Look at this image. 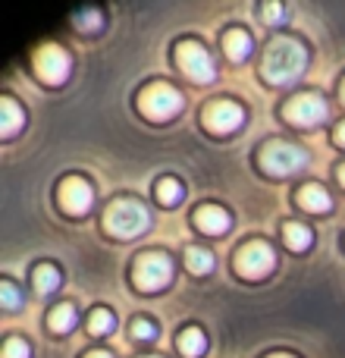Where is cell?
<instances>
[{"label":"cell","mask_w":345,"mask_h":358,"mask_svg":"<svg viewBox=\"0 0 345 358\" xmlns=\"http://www.w3.org/2000/svg\"><path fill=\"white\" fill-rule=\"evenodd\" d=\"M304 66H308V50H304L302 41H295V38H277V41H270V48H267V54H264L267 82L286 85V82L295 79Z\"/></svg>","instance_id":"6da1fadb"},{"label":"cell","mask_w":345,"mask_h":358,"mask_svg":"<svg viewBox=\"0 0 345 358\" xmlns=\"http://www.w3.org/2000/svg\"><path fill=\"white\" fill-rule=\"evenodd\" d=\"M148 220H151L148 208H145L142 201H135V198H119V201H113L104 217L107 229H110L113 236H119V239H132V236L145 233Z\"/></svg>","instance_id":"7a4b0ae2"},{"label":"cell","mask_w":345,"mask_h":358,"mask_svg":"<svg viewBox=\"0 0 345 358\" xmlns=\"http://www.w3.org/2000/svg\"><path fill=\"white\" fill-rule=\"evenodd\" d=\"M138 110L148 120H170L172 113L182 110V94L167 82H154V85L142 88L138 94Z\"/></svg>","instance_id":"3957f363"},{"label":"cell","mask_w":345,"mask_h":358,"mask_svg":"<svg viewBox=\"0 0 345 358\" xmlns=\"http://www.w3.org/2000/svg\"><path fill=\"white\" fill-rule=\"evenodd\" d=\"M304 164H308V155L292 142H267L264 148H260V167H264L267 173L289 176V173H295V170H302Z\"/></svg>","instance_id":"277c9868"},{"label":"cell","mask_w":345,"mask_h":358,"mask_svg":"<svg viewBox=\"0 0 345 358\" xmlns=\"http://www.w3.org/2000/svg\"><path fill=\"white\" fill-rule=\"evenodd\" d=\"M172 280V261L170 255L163 252H145L142 258L135 261V286L145 292L163 289Z\"/></svg>","instance_id":"5b68a950"},{"label":"cell","mask_w":345,"mask_h":358,"mask_svg":"<svg viewBox=\"0 0 345 358\" xmlns=\"http://www.w3.org/2000/svg\"><path fill=\"white\" fill-rule=\"evenodd\" d=\"M273 264H277V255H273V248L260 239L245 242V245L239 248V255H235V267H239V273L248 280L267 277V273L273 271Z\"/></svg>","instance_id":"8992f818"},{"label":"cell","mask_w":345,"mask_h":358,"mask_svg":"<svg viewBox=\"0 0 345 358\" xmlns=\"http://www.w3.org/2000/svg\"><path fill=\"white\" fill-rule=\"evenodd\" d=\"M176 57H179V66L185 69V76L195 82H210L214 79V60H210V54L204 50L201 41H191V38H185V41L176 44Z\"/></svg>","instance_id":"52a82bcc"},{"label":"cell","mask_w":345,"mask_h":358,"mask_svg":"<svg viewBox=\"0 0 345 358\" xmlns=\"http://www.w3.org/2000/svg\"><path fill=\"white\" fill-rule=\"evenodd\" d=\"M35 69L47 85H63L69 76V54L60 44H44L35 54Z\"/></svg>","instance_id":"ba28073f"},{"label":"cell","mask_w":345,"mask_h":358,"mask_svg":"<svg viewBox=\"0 0 345 358\" xmlns=\"http://www.w3.org/2000/svg\"><path fill=\"white\" fill-rule=\"evenodd\" d=\"M283 113H286V120H292V123H298V126H314L327 117V101L314 92H302L286 104Z\"/></svg>","instance_id":"9c48e42d"},{"label":"cell","mask_w":345,"mask_h":358,"mask_svg":"<svg viewBox=\"0 0 345 358\" xmlns=\"http://www.w3.org/2000/svg\"><path fill=\"white\" fill-rule=\"evenodd\" d=\"M91 201H94V192L82 176H66L60 182V204L66 214H85L91 208Z\"/></svg>","instance_id":"30bf717a"},{"label":"cell","mask_w":345,"mask_h":358,"mask_svg":"<svg viewBox=\"0 0 345 358\" xmlns=\"http://www.w3.org/2000/svg\"><path fill=\"white\" fill-rule=\"evenodd\" d=\"M242 120H245V110H242V104H235V101H214V104L207 107V113H204V123L210 126L214 132H235L242 126Z\"/></svg>","instance_id":"8fae6325"},{"label":"cell","mask_w":345,"mask_h":358,"mask_svg":"<svg viewBox=\"0 0 345 358\" xmlns=\"http://www.w3.org/2000/svg\"><path fill=\"white\" fill-rule=\"evenodd\" d=\"M195 223H198V229H204V233L220 236L229 229V214L223 208H216V204H204V208L195 210Z\"/></svg>","instance_id":"7c38bea8"},{"label":"cell","mask_w":345,"mask_h":358,"mask_svg":"<svg viewBox=\"0 0 345 358\" xmlns=\"http://www.w3.org/2000/svg\"><path fill=\"white\" fill-rule=\"evenodd\" d=\"M298 204L314 210V214H323V210L333 208V198H330V192L323 189V185L308 182V185H302V192H298Z\"/></svg>","instance_id":"4fadbf2b"},{"label":"cell","mask_w":345,"mask_h":358,"mask_svg":"<svg viewBox=\"0 0 345 358\" xmlns=\"http://www.w3.org/2000/svg\"><path fill=\"white\" fill-rule=\"evenodd\" d=\"M22 123H25L22 107H19L13 98H0V136L10 138Z\"/></svg>","instance_id":"5bb4252c"},{"label":"cell","mask_w":345,"mask_h":358,"mask_svg":"<svg viewBox=\"0 0 345 358\" xmlns=\"http://www.w3.org/2000/svg\"><path fill=\"white\" fill-rule=\"evenodd\" d=\"M223 48H226L229 60H245L248 50H251V35L245 29H229L223 35Z\"/></svg>","instance_id":"9a60e30c"},{"label":"cell","mask_w":345,"mask_h":358,"mask_svg":"<svg viewBox=\"0 0 345 358\" xmlns=\"http://www.w3.org/2000/svg\"><path fill=\"white\" fill-rule=\"evenodd\" d=\"M283 233H286V242H289V248H295V252H308L311 242H314V233H311V227H304V223H295V220L286 223Z\"/></svg>","instance_id":"2e32d148"},{"label":"cell","mask_w":345,"mask_h":358,"mask_svg":"<svg viewBox=\"0 0 345 358\" xmlns=\"http://www.w3.org/2000/svg\"><path fill=\"white\" fill-rule=\"evenodd\" d=\"M185 264H189L191 273H210L214 271V255L201 245H189L185 248Z\"/></svg>","instance_id":"e0dca14e"},{"label":"cell","mask_w":345,"mask_h":358,"mask_svg":"<svg viewBox=\"0 0 345 358\" xmlns=\"http://www.w3.org/2000/svg\"><path fill=\"white\" fill-rule=\"evenodd\" d=\"M179 349H182V355H189V358L201 355L204 349H207V340H204L201 327H189V330H182V334H179Z\"/></svg>","instance_id":"ac0fdd59"},{"label":"cell","mask_w":345,"mask_h":358,"mask_svg":"<svg viewBox=\"0 0 345 358\" xmlns=\"http://www.w3.org/2000/svg\"><path fill=\"white\" fill-rule=\"evenodd\" d=\"M31 277H35V289L38 292H54L57 286H60V271H57L54 264H38Z\"/></svg>","instance_id":"d6986e66"},{"label":"cell","mask_w":345,"mask_h":358,"mask_svg":"<svg viewBox=\"0 0 345 358\" xmlns=\"http://www.w3.org/2000/svg\"><path fill=\"white\" fill-rule=\"evenodd\" d=\"M113 324H117V317H113L110 308H94L91 317H88V330H91L94 336H107L113 330Z\"/></svg>","instance_id":"ffe728a7"},{"label":"cell","mask_w":345,"mask_h":358,"mask_svg":"<svg viewBox=\"0 0 345 358\" xmlns=\"http://www.w3.org/2000/svg\"><path fill=\"white\" fill-rule=\"evenodd\" d=\"M50 330H57V334H66L69 327L75 324V308L73 305H57L54 311H50Z\"/></svg>","instance_id":"44dd1931"},{"label":"cell","mask_w":345,"mask_h":358,"mask_svg":"<svg viewBox=\"0 0 345 358\" xmlns=\"http://www.w3.org/2000/svg\"><path fill=\"white\" fill-rule=\"evenodd\" d=\"M182 182H179L176 176H167V179H161L157 182V198H161L163 204H179L182 201Z\"/></svg>","instance_id":"7402d4cb"},{"label":"cell","mask_w":345,"mask_h":358,"mask_svg":"<svg viewBox=\"0 0 345 358\" xmlns=\"http://www.w3.org/2000/svg\"><path fill=\"white\" fill-rule=\"evenodd\" d=\"M73 22L79 25L82 31H94V29H101V22H104V13L94 10V6H88V10L73 13Z\"/></svg>","instance_id":"603a6c76"},{"label":"cell","mask_w":345,"mask_h":358,"mask_svg":"<svg viewBox=\"0 0 345 358\" xmlns=\"http://www.w3.org/2000/svg\"><path fill=\"white\" fill-rule=\"evenodd\" d=\"M132 336H135V340H154L157 324L148 321V317H135V321H132Z\"/></svg>","instance_id":"cb8c5ba5"},{"label":"cell","mask_w":345,"mask_h":358,"mask_svg":"<svg viewBox=\"0 0 345 358\" xmlns=\"http://www.w3.org/2000/svg\"><path fill=\"white\" fill-rule=\"evenodd\" d=\"M31 349L25 340H19V336H10V340L3 343V358H29Z\"/></svg>","instance_id":"d4e9b609"},{"label":"cell","mask_w":345,"mask_h":358,"mask_svg":"<svg viewBox=\"0 0 345 358\" xmlns=\"http://www.w3.org/2000/svg\"><path fill=\"white\" fill-rule=\"evenodd\" d=\"M0 302H3L6 311H13L19 305V289L13 286V280H3V283H0Z\"/></svg>","instance_id":"484cf974"},{"label":"cell","mask_w":345,"mask_h":358,"mask_svg":"<svg viewBox=\"0 0 345 358\" xmlns=\"http://www.w3.org/2000/svg\"><path fill=\"white\" fill-rule=\"evenodd\" d=\"M264 16H267V22H279V19H283V3H267Z\"/></svg>","instance_id":"4316f807"},{"label":"cell","mask_w":345,"mask_h":358,"mask_svg":"<svg viewBox=\"0 0 345 358\" xmlns=\"http://www.w3.org/2000/svg\"><path fill=\"white\" fill-rule=\"evenodd\" d=\"M336 142H339V145H345V120H342L339 126H336Z\"/></svg>","instance_id":"83f0119b"},{"label":"cell","mask_w":345,"mask_h":358,"mask_svg":"<svg viewBox=\"0 0 345 358\" xmlns=\"http://www.w3.org/2000/svg\"><path fill=\"white\" fill-rule=\"evenodd\" d=\"M85 358H113L110 352H104V349H94V352H88Z\"/></svg>","instance_id":"f1b7e54d"},{"label":"cell","mask_w":345,"mask_h":358,"mask_svg":"<svg viewBox=\"0 0 345 358\" xmlns=\"http://www.w3.org/2000/svg\"><path fill=\"white\" fill-rule=\"evenodd\" d=\"M339 182L345 185V164H342V167H339Z\"/></svg>","instance_id":"f546056e"},{"label":"cell","mask_w":345,"mask_h":358,"mask_svg":"<svg viewBox=\"0 0 345 358\" xmlns=\"http://www.w3.org/2000/svg\"><path fill=\"white\" fill-rule=\"evenodd\" d=\"M270 358H292V355H283V352H277V355H270Z\"/></svg>","instance_id":"4dcf8cb0"},{"label":"cell","mask_w":345,"mask_h":358,"mask_svg":"<svg viewBox=\"0 0 345 358\" xmlns=\"http://www.w3.org/2000/svg\"><path fill=\"white\" fill-rule=\"evenodd\" d=\"M342 98H345V82H342Z\"/></svg>","instance_id":"1f68e13d"},{"label":"cell","mask_w":345,"mask_h":358,"mask_svg":"<svg viewBox=\"0 0 345 358\" xmlns=\"http://www.w3.org/2000/svg\"><path fill=\"white\" fill-rule=\"evenodd\" d=\"M148 358H157V355H148Z\"/></svg>","instance_id":"d6a6232c"}]
</instances>
